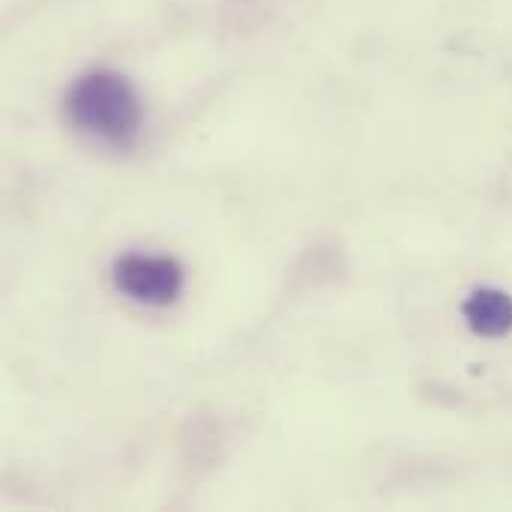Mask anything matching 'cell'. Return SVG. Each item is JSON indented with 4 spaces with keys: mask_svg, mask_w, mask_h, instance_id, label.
I'll return each mask as SVG.
<instances>
[{
    "mask_svg": "<svg viewBox=\"0 0 512 512\" xmlns=\"http://www.w3.org/2000/svg\"><path fill=\"white\" fill-rule=\"evenodd\" d=\"M465 324L474 336L501 339L512 333V297L501 288H477L462 306Z\"/></svg>",
    "mask_w": 512,
    "mask_h": 512,
    "instance_id": "3",
    "label": "cell"
},
{
    "mask_svg": "<svg viewBox=\"0 0 512 512\" xmlns=\"http://www.w3.org/2000/svg\"><path fill=\"white\" fill-rule=\"evenodd\" d=\"M63 114L72 129L114 150L135 147L144 129L141 96L117 69L81 72L63 96Z\"/></svg>",
    "mask_w": 512,
    "mask_h": 512,
    "instance_id": "1",
    "label": "cell"
},
{
    "mask_svg": "<svg viewBox=\"0 0 512 512\" xmlns=\"http://www.w3.org/2000/svg\"><path fill=\"white\" fill-rule=\"evenodd\" d=\"M111 282H114L117 294H123L126 300L162 309V306L177 303V297L183 294L186 270L171 255L129 252L114 261Z\"/></svg>",
    "mask_w": 512,
    "mask_h": 512,
    "instance_id": "2",
    "label": "cell"
}]
</instances>
